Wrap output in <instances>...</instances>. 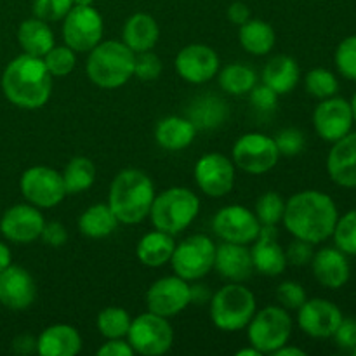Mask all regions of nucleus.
Segmentation results:
<instances>
[{
    "label": "nucleus",
    "mask_w": 356,
    "mask_h": 356,
    "mask_svg": "<svg viewBox=\"0 0 356 356\" xmlns=\"http://www.w3.org/2000/svg\"><path fill=\"white\" fill-rule=\"evenodd\" d=\"M337 207L329 195L306 190L285 202L284 225L296 238L320 243L332 236L337 222Z\"/></svg>",
    "instance_id": "obj_1"
},
{
    "label": "nucleus",
    "mask_w": 356,
    "mask_h": 356,
    "mask_svg": "<svg viewBox=\"0 0 356 356\" xmlns=\"http://www.w3.org/2000/svg\"><path fill=\"white\" fill-rule=\"evenodd\" d=\"M2 90L17 108L37 110L44 106L52 90V76L44 59L26 52L13 59L2 75Z\"/></svg>",
    "instance_id": "obj_2"
},
{
    "label": "nucleus",
    "mask_w": 356,
    "mask_h": 356,
    "mask_svg": "<svg viewBox=\"0 0 356 356\" xmlns=\"http://www.w3.org/2000/svg\"><path fill=\"white\" fill-rule=\"evenodd\" d=\"M155 200V186L148 174L138 169H125L115 176L108 205L118 222L138 225L145 221Z\"/></svg>",
    "instance_id": "obj_3"
},
{
    "label": "nucleus",
    "mask_w": 356,
    "mask_h": 356,
    "mask_svg": "<svg viewBox=\"0 0 356 356\" xmlns=\"http://www.w3.org/2000/svg\"><path fill=\"white\" fill-rule=\"evenodd\" d=\"M136 52L124 42H99L87 59V76L103 89H117L127 83L134 75Z\"/></svg>",
    "instance_id": "obj_4"
},
{
    "label": "nucleus",
    "mask_w": 356,
    "mask_h": 356,
    "mask_svg": "<svg viewBox=\"0 0 356 356\" xmlns=\"http://www.w3.org/2000/svg\"><path fill=\"white\" fill-rule=\"evenodd\" d=\"M200 211V200L188 188H169L155 197L149 211L153 226L169 235H177L186 229Z\"/></svg>",
    "instance_id": "obj_5"
},
{
    "label": "nucleus",
    "mask_w": 356,
    "mask_h": 356,
    "mask_svg": "<svg viewBox=\"0 0 356 356\" xmlns=\"http://www.w3.org/2000/svg\"><path fill=\"white\" fill-rule=\"evenodd\" d=\"M256 313V298L247 287L232 284L211 299V318L222 332H236L249 325Z\"/></svg>",
    "instance_id": "obj_6"
},
{
    "label": "nucleus",
    "mask_w": 356,
    "mask_h": 356,
    "mask_svg": "<svg viewBox=\"0 0 356 356\" xmlns=\"http://www.w3.org/2000/svg\"><path fill=\"white\" fill-rule=\"evenodd\" d=\"M249 341L261 353H273L289 343L292 334V320L287 309L280 306H268L254 313L249 322Z\"/></svg>",
    "instance_id": "obj_7"
},
{
    "label": "nucleus",
    "mask_w": 356,
    "mask_h": 356,
    "mask_svg": "<svg viewBox=\"0 0 356 356\" xmlns=\"http://www.w3.org/2000/svg\"><path fill=\"white\" fill-rule=\"evenodd\" d=\"M214 242L205 235H193L176 245L170 263L177 277L193 282L204 278L214 268Z\"/></svg>",
    "instance_id": "obj_8"
},
{
    "label": "nucleus",
    "mask_w": 356,
    "mask_h": 356,
    "mask_svg": "<svg viewBox=\"0 0 356 356\" xmlns=\"http://www.w3.org/2000/svg\"><path fill=\"white\" fill-rule=\"evenodd\" d=\"M129 344L132 350L145 356H159L167 353L172 346L174 332L170 323L155 313H143L132 320L129 327Z\"/></svg>",
    "instance_id": "obj_9"
},
{
    "label": "nucleus",
    "mask_w": 356,
    "mask_h": 356,
    "mask_svg": "<svg viewBox=\"0 0 356 356\" xmlns=\"http://www.w3.org/2000/svg\"><path fill=\"white\" fill-rule=\"evenodd\" d=\"M103 37V17L92 6H73L63 19V40L75 52H90Z\"/></svg>",
    "instance_id": "obj_10"
},
{
    "label": "nucleus",
    "mask_w": 356,
    "mask_h": 356,
    "mask_svg": "<svg viewBox=\"0 0 356 356\" xmlns=\"http://www.w3.org/2000/svg\"><path fill=\"white\" fill-rule=\"evenodd\" d=\"M19 188L23 197L31 205L40 209H51L61 204L66 197L63 176L51 167H31L21 176Z\"/></svg>",
    "instance_id": "obj_11"
},
{
    "label": "nucleus",
    "mask_w": 356,
    "mask_h": 356,
    "mask_svg": "<svg viewBox=\"0 0 356 356\" xmlns=\"http://www.w3.org/2000/svg\"><path fill=\"white\" fill-rule=\"evenodd\" d=\"M278 146L273 138L250 132L242 136L233 146V162L249 174L270 172L278 163Z\"/></svg>",
    "instance_id": "obj_12"
},
{
    "label": "nucleus",
    "mask_w": 356,
    "mask_h": 356,
    "mask_svg": "<svg viewBox=\"0 0 356 356\" xmlns=\"http://www.w3.org/2000/svg\"><path fill=\"white\" fill-rule=\"evenodd\" d=\"M261 222L254 212L242 205H228L212 219V229L222 242L247 243L254 242L261 232Z\"/></svg>",
    "instance_id": "obj_13"
},
{
    "label": "nucleus",
    "mask_w": 356,
    "mask_h": 356,
    "mask_svg": "<svg viewBox=\"0 0 356 356\" xmlns=\"http://www.w3.org/2000/svg\"><path fill=\"white\" fill-rule=\"evenodd\" d=\"M191 302V287L181 277H165L156 280L146 294L148 309L163 318H172Z\"/></svg>",
    "instance_id": "obj_14"
},
{
    "label": "nucleus",
    "mask_w": 356,
    "mask_h": 356,
    "mask_svg": "<svg viewBox=\"0 0 356 356\" xmlns=\"http://www.w3.org/2000/svg\"><path fill=\"white\" fill-rule=\"evenodd\" d=\"M195 181L209 197H225L235 184V167L221 153H207L195 165Z\"/></svg>",
    "instance_id": "obj_15"
},
{
    "label": "nucleus",
    "mask_w": 356,
    "mask_h": 356,
    "mask_svg": "<svg viewBox=\"0 0 356 356\" xmlns=\"http://www.w3.org/2000/svg\"><path fill=\"white\" fill-rule=\"evenodd\" d=\"M316 134L330 143L339 141L351 131L353 125V111L351 104L343 97H327L316 106L313 113Z\"/></svg>",
    "instance_id": "obj_16"
},
{
    "label": "nucleus",
    "mask_w": 356,
    "mask_h": 356,
    "mask_svg": "<svg viewBox=\"0 0 356 356\" xmlns=\"http://www.w3.org/2000/svg\"><path fill=\"white\" fill-rule=\"evenodd\" d=\"M44 225V216L38 207L19 204L7 209L0 219V232L14 243H30L40 238Z\"/></svg>",
    "instance_id": "obj_17"
},
{
    "label": "nucleus",
    "mask_w": 356,
    "mask_h": 356,
    "mask_svg": "<svg viewBox=\"0 0 356 356\" xmlns=\"http://www.w3.org/2000/svg\"><path fill=\"white\" fill-rule=\"evenodd\" d=\"M176 70L181 79L190 83H205L219 72V56L209 45L191 44L181 49L176 58Z\"/></svg>",
    "instance_id": "obj_18"
},
{
    "label": "nucleus",
    "mask_w": 356,
    "mask_h": 356,
    "mask_svg": "<svg viewBox=\"0 0 356 356\" xmlns=\"http://www.w3.org/2000/svg\"><path fill=\"white\" fill-rule=\"evenodd\" d=\"M341 320H343L341 309L325 299H312V301L306 299L298 315V323L302 332L318 339L334 336Z\"/></svg>",
    "instance_id": "obj_19"
},
{
    "label": "nucleus",
    "mask_w": 356,
    "mask_h": 356,
    "mask_svg": "<svg viewBox=\"0 0 356 356\" xmlns=\"http://www.w3.org/2000/svg\"><path fill=\"white\" fill-rule=\"evenodd\" d=\"M277 226H261L257 238L250 249L254 270L264 277H278L287 268V256L277 240Z\"/></svg>",
    "instance_id": "obj_20"
},
{
    "label": "nucleus",
    "mask_w": 356,
    "mask_h": 356,
    "mask_svg": "<svg viewBox=\"0 0 356 356\" xmlns=\"http://www.w3.org/2000/svg\"><path fill=\"white\" fill-rule=\"evenodd\" d=\"M37 296V287L24 268L7 266L0 271V302L9 309H26Z\"/></svg>",
    "instance_id": "obj_21"
},
{
    "label": "nucleus",
    "mask_w": 356,
    "mask_h": 356,
    "mask_svg": "<svg viewBox=\"0 0 356 356\" xmlns=\"http://www.w3.org/2000/svg\"><path fill=\"white\" fill-rule=\"evenodd\" d=\"M327 170L339 186L356 188V132L336 141L327 159Z\"/></svg>",
    "instance_id": "obj_22"
},
{
    "label": "nucleus",
    "mask_w": 356,
    "mask_h": 356,
    "mask_svg": "<svg viewBox=\"0 0 356 356\" xmlns=\"http://www.w3.org/2000/svg\"><path fill=\"white\" fill-rule=\"evenodd\" d=\"M214 268L218 270V273H221V277L228 278V280H247L254 271L250 250L242 243L222 242L221 245L216 247Z\"/></svg>",
    "instance_id": "obj_23"
},
{
    "label": "nucleus",
    "mask_w": 356,
    "mask_h": 356,
    "mask_svg": "<svg viewBox=\"0 0 356 356\" xmlns=\"http://www.w3.org/2000/svg\"><path fill=\"white\" fill-rule=\"evenodd\" d=\"M313 275L329 289H341L350 280V263L339 249H322L313 254Z\"/></svg>",
    "instance_id": "obj_24"
},
{
    "label": "nucleus",
    "mask_w": 356,
    "mask_h": 356,
    "mask_svg": "<svg viewBox=\"0 0 356 356\" xmlns=\"http://www.w3.org/2000/svg\"><path fill=\"white\" fill-rule=\"evenodd\" d=\"M82 350L79 330L66 323L47 327L37 339V351L42 356H75Z\"/></svg>",
    "instance_id": "obj_25"
},
{
    "label": "nucleus",
    "mask_w": 356,
    "mask_h": 356,
    "mask_svg": "<svg viewBox=\"0 0 356 356\" xmlns=\"http://www.w3.org/2000/svg\"><path fill=\"white\" fill-rule=\"evenodd\" d=\"M159 24L149 14L138 13L129 17L124 24V44L131 49L132 52H145L152 51L155 44L159 42Z\"/></svg>",
    "instance_id": "obj_26"
},
{
    "label": "nucleus",
    "mask_w": 356,
    "mask_h": 356,
    "mask_svg": "<svg viewBox=\"0 0 356 356\" xmlns=\"http://www.w3.org/2000/svg\"><path fill=\"white\" fill-rule=\"evenodd\" d=\"M186 118L195 125L197 131H211L219 127L228 118V104L218 96H200L191 101L186 110Z\"/></svg>",
    "instance_id": "obj_27"
},
{
    "label": "nucleus",
    "mask_w": 356,
    "mask_h": 356,
    "mask_svg": "<svg viewBox=\"0 0 356 356\" xmlns=\"http://www.w3.org/2000/svg\"><path fill=\"white\" fill-rule=\"evenodd\" d=\"M299 65L291 56H275L263 70V83L275 90L278 96L289 94L299 82Z\"/></svg>",
    "instance_id": "obj_28"
},
{
    "label": "nucleus",
    "mask_w": 356,
    "mask_h": 356,
    "mask_svg": "<svg viewBox=\"0 0 356 356\" xmlns=\"http://www.w3.org/2000/svg\"><path fill=\"white\" fill-rule=\"evenodd\" d=\"M197 129L188 118L165 117L159 122L155 131L156 143L169 152H181L193 143Z\"/></svg>",
    "instance_id": "obj_29"
},
{
    "label": "nucleus",
    "mask_w": 356,
    "mask_h": 356,
    "mask_svg": "<svg viewBox=\"0 0 356 356\" xmlns=\"http://www.w3.org/2000/svg\"><path fill=\"white\" fill-rule=\"evenodd\" d=\"M17 40L26 54L37 58H44L54 47V33L51 26L38 17H31L21 23L17 30Z\"/></svg>",
    "instance_id": "obj_30"
},
{
    "label": "nucleus",
    "mask_w": 356,
    "mask_h": 356,
    "mask_svg": "<svg viewBox=\"0 0 356 356\" xmlns=\"http://www.w3.org/2000/svg\"><path fill=\"white\" fill-rule=\"evenodd\" d=\"M174 249H176V243H174L172 235L156 229V232L148 233L139 240L136 254L145 266L160 268L169 263Z\"/></svg>",
    "instance_id": "obj_31"
},
{
    "label": "nucleus",
    "mask_w": 356,
    "mask_h": 356,
    "mask_svg": "<svg viewBox=\"0 0 356 356\" xmlns=\"http://www.w3.org/2000/svg\"><path fill=\"white\" fill-rule=\"evenodd\" d=\"M118 219L108 204L90 205L79 218V228L82 235L89 238H104L117 229Z\"/></svg>",
    "instance_id": "obj_32"
},
{
    "label": "nucleus",
    "mask_w": 356,
    "mask_h": 356,
    "mask_svg": "<svg viewBox=\"0 0 356 356\" xmlns=\"http://www.w3.org/2000/svg\"><path fill=\"white\" fill-rule=\"evenodd\" d=\"M275 30L261 19H249L240 24V44L254 56H264L275 47Z\"/></svg>",
    "instance_id": "obj_33"
},
{
    "label": "nucleus",
    "mask_w": 356,
    "mask_h": 356,
    "mask_svg": "<svg viewBox=\"0 0 356 356\" xmlns=\"http://www.w3.org/2000/svg\"><path fill=\"white\" fill-rule=\"evenodd\" d=\"M61 176L66 193H82L89 190L96 181V167L87 156H75L70 160Z\"/></svg>",
    "instance_id": "obj_34"
},
{
    "label": "nucleus",
    "mask_w": 356,
    "mask_h": 356,
    "mask_svg": "<svg viewBox=\"0 0 356 356\" xmlns=\"http://www.w3.org/2000/svg\"><path fill=\"white\" fill-rule=\"evenodd\" d=\"M256 72L243 63L229 65L219 73V86L232 96H243L256 86Z\"/></svg>",
    "instance_id": "obj_35"
},
{
    "label": "nucleus",
    "mask_w": 356,
    "mask_h": 356,
    "mask_svg": "<svg viewBox=\"0 0 356 356\" xmlns=\"http://www.w3.org/2000/svg\"><path fill=\"white\" fill-rule=\"evenodd\" d=\"M131 316L122 308H106L97 315V329L101 336L106 339H122L127 336L129 327H131Z\"/></svg>",
    "instance_id": "obj_36"
},
{
    "label": "nucleus",
    "mask_w": 356,
    "mask_h": 356,
    "mask_svg": "<svg viewBox=\"0 0 356 356\" xmlns=\"http://www.w3.org/2000/svg\"><path fill=\"white\" fill-rule=\"evenodd\" d=\"M285 212V202L275 191H268V193L261 195L256 202V216L259 219L261 225L266 226H277L278 222L284 219Z\"/></svg>",
    "instance_id": "obj_37"
},
{
    "label": "nucleus",
    "mask_w": 356,
    "mask_h": 356,
    "mask_svg": "<svg viewBox=\"0 0 356 356\" xmlns=\"http://www.w3.org/2000/svg\"><path fill=\"white\" fill-rule=\"evenodd\" d=\"M306 89L312 96L327 99V97L336 96L339 83H337L336 75L329 70L315 68L306 75Z\"/></svg>",
    "instance_id": "obj_38"
},
{
    "label": "nucleus",
    "mask_w": 356,
    "mask_h": 356,
    "mask_svg": "<svg viewBox=\"0 0 356 356\" xmlns=\"http://www.w3.org/2000/svg\"><path fill=\"white\" fill-rule=\"evenodd\" d=\"M44 63L51 76H66L73 72L76 65V56L73 49L68 45L61 47H52L47 54L44 56Z\"/></svg>",
    "instance_id": "obj_39"
},
{
    "label": "nucleus",
    "mask_w": 356,
    "mask_h": 356,
    "mask_svg": "<svg viewBox=\"0 0 356 356\" xmlns=\"http://www.w3.org/2000/svg\"><path fill=\"white\" fill-rule=\"evenodd\" d=\"M334 242L344 254L356 256V209L337 219L334 228Z\"/></svg>",
    "instance_id": "obj_40"
},
{
    "label": "nucleus",
    "mask_w": 356,
    "mask_h": 356,
    "mask_svg": "<svg viewBox=\"0 0 356 356\" xmlns=\"http://www.w3.org/2000/svg\"><path fill=\"white\" fill-rule=\"evenodd\" d=\"M72 0H33V16L45 23L61 21L72 10Z\"/></svg>",
    "instance_id": "obj_41"
},
{
    "label": "nucleus",
    "mask_w": 356,
    "mask_h": 356,
    "mask_svg": "<svg viewBox=\"0 0 356 356\" xmlns=\"http://www.w3.org/2000/svg\"><path fill=\"white\" fill-rule=\"evenodd\" d=\"M336 65L341 75L356 80V35L341 42L336 51Z\"/></svg>",
    "instance_id": "obj_42"
},
{
    "label": "nucleus",
    "mask_w": 356,
    "mask_h": 356,
    "mask_svg": "<svg viewBox=\"0 0 356 356\" xmlns=\"http://www.w3.org/2000/svg\"><path fill=\"white\" fill-rule=\"evenodd\" d=\"M275 143H277L280 155L294 156L305 149L306 139H305V134H302L299 129L287 127V129H282V131L278 132V136L275 138Z\"/></svg>",
    "instance_id": "obj_43"
},
{
    "label": "nucleus",
    "mask_w": 356,
    "mask_h": 356,
    "mask_svg": "<svg viewBox=\"0 0 356 356\" xmlns=\"http://www.w3.org/2000/svg\"><path fill=\"white\" fill-rule=\"evenodd\" d=\"M162 73V61L159 59V56L153 54L152 51L138 52L134 61V75L139 80H156Z\"/></svg>",
    "instance_id": "obj_44"
},
{
    "label": "nucleus",
    "mask_w": 356,
    "mask_h": 356,
    "mask_svg": "<svg viewBox=\"0 0 356 356\" xmlns=\"http://www.w3.org/2000/svg\"><path fill=\"white\" fill-rule=\"evenodd\" d=\"M277 299L285 309H299L306 301V291L298 282H284L278 285Z\"/></svg>",
    "instance_id": "obj_45"
},
{
    "label": "nucleus",
    "mask_w": 356,
    "mask_h": 356,
    "mask_svg": "<svg viewBox=\"0 0 356 356\" xmlns=\"http://www.w3.org/2000/svg\"><path fill=\"white\" fill-rule=\"evenodd\" d=\"M250 94V104L256 111L259 113H271V111L277 108L278 103V94L275 92L271 87H268L266 83H261V86H254L249 90Z\"/></svg>",
    "instance_id": "obj_46"
},
{
    "label": "nucleus",
    "mask_w": 356,
    "mask_h": 356,
    "mask_svg": "<svg viewBox=\"0 0 356 356\" xmlns=\"http://www.w3.org/2000/svg\"><path fill=\"white\" fill-rule=\"evenodd\" d=\"M285 256H287V263L294 264V266H305V264L312 263V259H313L312 243L305 242V240L296 238L294 242L289 245Z\"/></svg>",
    "instance_id": "obj_47"
},
{
    "label": "nucleus",
    "mask_w": 356,
    "mask_h": 356,
    "mask_svg": "<svg viewBox=\"0 0 356 356\" xmlns=\"http://www.w3.org/2000/svg\"><path fill=\"white\" fill-rule=\"evenodd\" d=\"M337 346L343 350H353L356 348V320L355 318H343L339 327L334 332Z\"/></svg>",
    "instance_id": "obj_48"
},
{
    "label": "nucleus",
    "mask_w": 356,
    "mask_h": 356,
    "mask_svg": "<svg viewBox=\"0 0 356 356\" xmlns=\"http://www.w3.org/2000/svg\"><path fill=\"white\" fill-rule=\"evenodd\" d=\"M40 238L44 240L47 245L51 247H61L65 245V242L68 240V233H66L65 226L61 222H45L44 229H42Z\"/></svg>",
    "instance_id": "obj_49"
},
{
    "label": "nucleus",
    "mask_w": 356,
    "mask_h": 356,
    "mask_svg": "<svg viewBox=\"0 0 356 356\" xmlns=\"http://www.w3.org/2000/svg\"><path fill=\"white\" fill-rule=\"evenodd\" d=\"M99 356H132L134 350L129 343L122 339H108V343H104L103 346L97 350Z\"/></svg>",
    "instance_id": "obj_50"
},
{
    "label": "nucleus",
    "mask_w": 356,
    "mask_h": 356,
    "mask_svg": "<svg viewBox=\"0 0 356 356\" xmlns=\"http://www.w3.org/2000/svg\"><path fill=\"white\" fill-rule=\"evenodd\" d=\"M228 19L233 24H243L250 19V9L243 2H233L228 7Z\"/></svg>",
    "instance_id": "obj_51"
},
{
    "label": "nucleus",
    "mask_w": 356,
    "mask_h": 356,
    "mask_svg": "<svg viewBox=\"0 0 356 356\" xmlns=\"http://www.w3.org/2000/svg\"><path fill=\"white\" fill-rule=\"evenodd\" d=\"M13 348L16 353L30 355L37 350V339L31 336H28V334H21V336H17L16 339H14Z\"/></svg>",
    "instance_id": "obj_52"
},
{
    "label": "nucleus",
    "mask_w": 356,
    "mask_h": 356,
    "mask_svg": "<svg viewBox=\"0 0 356 356\" xmlns=\"http://www.w3.org/2000/svg\"><path fill=\"white\" fill-rule=\"evenodd\" d=\"M271 355H275V356H305L306 353L302 350H299V348H292V346H287V344H284V346H280L278 350H275Z\"/></svg>",
    "instance_id": "obj_53"
},
{
    "label": "nucleus",
    "mask_w": 356,
    "mask_h": 356,
    "mask_svg": "<svg viewBox=\"0 0 356 356\" xmlns=\"http://www.w3.org/2000/svg\"><path fill=\"white\" fill-rule=\"evenodd\" d=\"M7 266H10V250L6 243L0 242V271L6 270Z\"/></svg>",
    "instance_id": "obj_54"
},
{
    "label": "nucleus",
    "mask_w": 356,
    "mask_h": 356,
    "mask_svg": "<svg viewBox=\"0 0 356 356\" xmlns=\"http://www.w3.org/2000/svg\"><path fill=\"white\" fill-rule=\"evenodd\" d=\"M259 355H263L261 353L259 350H256V348H243V350H240L238 353H236V356H259Z\"/></svg>",
    "instance_id": "obj_55"
},
{
    "label": "nucleus",
    "mask_w": 356,
    "mask_h": 356,
    "mask_svg": "<svg viewBox=\"0 0 356 356\" xmlns=\"http://www.w3.org/2000/svg\"><path fill=\"white\" fill-rule=\"evenodd\" d=\"M73 6H92L94 0H72Z\"/></svg>",
    "instance_id": "obj_56"
},
{
    "label": "nucleus",
    "mask_w": 356,
    "mask_h": 356,
    "mask_svg": "<svg viewBox=\"0 0 356 356\" xmlns=\"http://www.w3.org/2000/svg\"><path fill=\"white\" fill-rule=\"evenodd\" d=\"M351 111H353V122H356V94L353 96V101H351Z\"/></svg>",
    "instance_id": "obj_57"
},
{
    "label": "nucleus",
    "mask_w": 356,
    "mask_h": 356,
    "mask_svg": "<svg viewBox=\"0 0 356 356\" xmlns=\"http://www.w3.org/2000/svg\"><path fill=\"white\" fill-rule=\"evenodd\" d=\"M351 353H353V355L356 356V348H353V350H351Z\"/></svg>",
    "instance_id": "obj_58"
}]
</instances>
